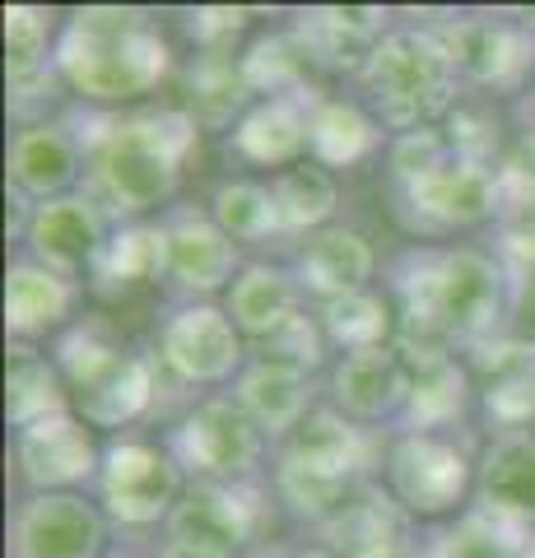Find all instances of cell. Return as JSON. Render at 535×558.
<instances>
[{
	"label": "cell",
	"mask_w": 535,
	"mask_h": 558,
	"mask_svg": "<svg viewBox=\"0 0 535 558\" xmlns=\"http://www.w3.org/2000/svg\"><path fill=\"white\" fill-rule=\"evenodd\" d=\"M57 70L65 89L98 108H122L154 94L172 70V47L145 10L89 5L61 24Z\"/></svg>",
	"instance_id": "obj_1"
},
{
	"label": "cell",
	"mask_w": 535,
	"mask_h": 558,
	"mask_svg": "<svg viewBox=\"0 0 535 558\" xmlns=\"http://www.w3.org/2000/svg\"><path fill=\"white\" fill-rule=\"evenodd\" d=\"M200 121L186 108H149L112 117L102 131L84 135L98 205H108L122 223L145 219L182 182L186 159L196 154Z\"/></svg>",
	"instance_id": "obj_2"
},
{
	"label": "cell",
	"mask_w": 535,
	"mask_h": 558,
	"mask_svg": "<svg viewBox=\"0 0 535 558\" xmlns=\"http://www.w3.org/2000/svg\"><path fill=\"white\" fill-rule=\"evenodd\" d=\"M364 94L373 117L391 135L424 131L447 121L461 102V70L434 24L424 28H387L373 61L364 70Z\"/></svg>",
	"instance_id": "obj_3"
},
{
	"label": "cell",
	"mask_w": 535,
	"mask_h": 558,
	"mask_svg": "<svg viewBox=\"0 0 535 558\" xmlns=\"http://www.w3.org/2000/svg\"><path fill=\"white\" fill-rule=\"evenodd\" d=\"M475 465L479 451L447 433H396L382 451L387 494L410 521L465 517L475 498Z\"/></svg>",
	"instance_id": "obj_4"
},
{
	"label": "cell",
	"mask_w": 535,
	"mask_h": 558,
	"mask_svg": "<svg viewBox=\"0 0 535 558\" xmlns=\"http://www.w3.org/2000/svg\"><path fill=\"white\" fill-rule=\"evenodd\" d=\"M186 470L172 457L168 442L149 438H112L102 447V475H98V508L108 521L131 531L168 526L178 502L186 494Z\"/></svg>",
	"instance_id": "obj_5"
},
{
	"label": "cell",
	"mask_w": 535,
	"mask_h": 558,
	"mask_svg": "<svg viewBox=\"0 0 535 558\" xmlns=\"http://www.w3.org/2000/svg\"><path fill=\"white\" fill-rule=\"evenodd\" d=\"M266 433L233 396H205L182 414L168 433L172 457L182 461L186 480L200 484H252L266 457Z\"/></svg>",
	"instance_id": "obj_6"
},
{
	"label": "cell",
	"mask_w": 535,
	"mask_h": 558,
	"mask_svg": "<svg viewBox=\"0 0 535 558\" xmlns=\"http://www.w3.org/2000/svg\"><path fill=\"white\" fill-rule=\"evenodd\" d=\"M159 363L182 387H223L247 368V336L233 326L229 307L182 303L159 326Z\"/></svg>",
	"instance_id": "obj_7"
},
{
	"label": "cell",
	"mask_w": 535,
	"mask_h": 558,
	"mask_svg": "<svg viewBox=\"0 0 535 558\" xmlns=\"http://www.w3.org/2000/svg\"><path fill=\"white\" fill-rule=\"evenodd\" d=\"M14 465L28 494H80L102 475V442L75 410H61L14 433Z\"/></svg>",
	"instance_id": "obj_8"
},
{
	"label": "cell",
	"mask_w": 535,
	"mask_h": 558,
	"mask_svg": "<svg viewBox=\"0 0 535 558\" xmlns=\"http://www.w3.org/2000/svg\"><path fill=\"white\" fill-rule=\"evenodd\" d=\"M108 512L89 494H28L10 517L14 558H102Z\"/></svg>",
	"instance_id": "obj_9"
},
{
	"label": "cell",
	"mask_w": 535,
	"mask_h": 558,
	"mask_svg": "<svg viewBox=\"0 0 535 558\" xmlns=\"http://www.w3.org/2000/svg\"><path fill=\"white\" fill-rule=\"evenodd\" d=\"M270 517V494L262 484H200L192 480L168 521L172 539H196L223 554H243L262 539V526Z\"/></svg>",
	"instance_id": "obj_10"
},
{
	"label": "cell",
	"mask_w": 535,
	"mask_h": 558,
	"mask_svg": "<svg viewBox=\"0 0 535 558\" xmlns=\"http://www.w3.org/2000/svg\"><path fill=\"white\" fill-rule=\"evenodd\" d=\"M461 84L479 89H522L535 75V33L512 20H457L438 24Z\"/></svg>",
	"instance_id": "obj_11"
},
{
	"label": "cell",
	"mask_w": 535,
	"mask_h": 558,
	"mask_svg": "<svg viewBox=\"0 0 535 558\" xmlns=\"http://www.w3.org/2000/svg\"><path fill=\"white\" fill-rule=\"evenodd\" d=\"M243 275V247L210 215H178L163 223V279L192 303H210V293L233 289Z\"/></svg>",
	"instance_id": "obj_12"
},
{
	"label": "cell",
	"mask_w": 535,
	"mask_h": 558,
	"mask_svg": "<svg viewBox=\"0 0 535 558\" xmlns=\"http://www.w3.org/2000/svg\"><path fill=\"white\" fill-rule=\"evenodd\" d=\"M89 172V145L65 121H28L10 140V191L24 201L47 205L61 196H75L80 178Z\"/></svg>",
	"instance_id": "obj_13"
},
{
	"label": "cell",
	"mask_w": 535,
	"mask_h": 558,
	"mask_svg": "<svg viewBox=\"0 0 535 558\" xmlns=\"http://www.w3.org/2000/svg\"><path fill=\"white\" fill-rule=\"evenodd\" d=\"M108 209H102L94 196H61L33 209L24 247L38 266L57 270L65 279H80L94 270V260L108 247Z\"/></svg>",
	"instance_id": "obj_14"
},
{
	"label": "cell",
	"mask_w": 535,
	"mask_h": 558,
	"mask_svg": "<svg viewBox=\"0 0 535 558\" xmlns=\"http://www.w3.org/2000/svg\"><path fill=\"white\" fill-rule=\"evenodd\" d=\"M405 205L414 219L434 223V229H475L503 215V172L494 163H475L452 154L438 172L405 191Z\"/></svg>",
	"instance_id": "obj_15"
},
{
	"label": "cell",
	"mask_w": 535,
	"mask_h": 558,
	"mask_svg": "<svg viewBox=\"0 0 535 558\" xmlns=\"http://www.w3.org/2000/svg\"><path fill=\"white\" fill-rule=\"evenodd\" d=\"M475 405L494 433L535 424V336H498L475 349Z\"/></svg>",
	"instance_id": "obj_16"
},
{
	"label": "cell",
	"mask_w": 535,
	"mask_h": 558,
	"mask_svg": "<svg viewBox=\"0 0 535 558\" xmlns=\"http://www.w3.org/2000/svg\"><path fill=\"white\" fill-rule=\"evenodd\" d=\"M410 396V359L396 344L340 354L331 368V405L354 424H401Z\"/></svg>",
	"instance_id": "obj_17"
},
{
	"label": "cell",
	"mask_w": 535,
	"mask_h": 558,
	"mask_svg": "<svg viewBox=\"0 0 535 558\" xmlns=\"http://www.w3.org/2000/svg\"><path fill=\"white\" fill-rule=\"evenodd\" d=\"M485 517L535 535V428L531 433H494L479 447L475 465V502Z\"/></svg>",
	"instance_id": "obj_18"
},
{
	"label": "cell",
	"mask_w": 535,
	"mask_h": 558,
	"mask_svg": "<svg viewBox=\"0 0 535 558\" xmlns=\"http://www.w3.org/2000/svg\"><path fill=\"white\" fill-rule=\"evenodd\" d=\"M293 275H299V289L307 299L336 303L344 293H364L373 289L377 275V247L373 242L350 229V223H331V229L313 233L293 256Z\"/></svg>",
	"instance_id": "obj_19"
},
{
	"label": "cell",
	"mask_w": 535,
	"mask_h": 558,
	"mask_svg": "<svg viewBox=\"0 0 535 558\" xmlns=\"http://www.w3.org/2000/svg\"><path fill=\"white\" fill-rule=\"evenodd\" d=\"M233 400L252 414V424L266 433L270 442H289L303 428V418L317 410L313 373L293 368L280 359H252L233 381Z\"/></svg>",
	"instance_id": "obj_20"
},
{
	"label": "cell",
	"mask_w": 535,
	"mask_h": 558,
	"mask_svg": "<svg viewBox=\"0 0 535 558\" xmlns=\"http://www.w3.org/2000/svg\"><path fill=\"white\" fill-rule=\"evenodd\" d=\"M75 303H80L75 279L38 266L33 256H20L5 270V330H10V340L38 344L47 336H57V330H71Z\"/></svg>",
	"instance_id": "obj_21"
},
{
	"label": "cell",
	"mask_w": 535,
	"mask_h": 558,
	"mask_svg": "<svg viewBox=\"0 0 535 558\" xmlns=\"http://www.w3.org/2000/svg\"><path fill=\"white\" fill-rule=\"evenodd\" d=\"M313 102L307 98H256L229 131V149L252 168H293L307 154Z\"/></svg>",
	"instance_id": "obj_22"
},
{
	"label": "cell",
	"mask_w": 535,
	"mask_h": 558,
	"mask_svg": "<svg viewBox=\"0 0 535 558\" xmlns=\"http://www.w3.org/2000/svg\"><path fill=\"white\" fill-rule=\"evenodd\" d=\"M475 400V373L457 354H434L410 363V396L396 433H447Z\"/></svg>",
	"instance_id": "obj_23"
},
{
	"label": "cell",
	"mask_w": 535,
	"mask_h": 558,
	"mask_svg": "<svg viewBox=\"0 0 535 558\" xmlns=\"http://www.w3.org/2000/svg\"><path fill=\"white\" fill-rule=\"evenodd\" d=\"M154 359L126 349L102 377H94L89 387L71 391V410L89 424L94 433H122L135 418H145L154 405Z\"/></svg>",
	"instance_id": "obj_24"
},
{
	"label": "cell",
	"mask_w": 535,
	"mask_h": 558,
	"mask_svg": "<svg viewBox=\"0 0 535 558\" xmlns=\"http://www.w3.org/2000/svg\"><path fill=\"white\" fill-rule=\"evenodd\" d=\"M382 20H387L382 10L321 5V10H303L293 28L303 33V43H307V51H313L317 65L350 70L354 80H364V70H368V61H373L377 43L387 38Z\"/></svg>",
	"instance_id": "obj_25"
},
{
	"label": "cell",
	"mask_w": 535,
	"mask_h": 558,
	"mask_svg": "<svg viewBox=\"0 0 535 558\" xmlns=\"http://www.w3.org/2000/svg\"><path fill=\"white\" fill-rule=\"evenodd\" d=\"M373 438L364 424H354L350 414H340L331 400L317 405L313 414L303 418V428L284 442V457H299L307 465L326 470V475H340V480H354L364 484V475L373 470Z\"/></svg>",
	"instance_id": "obj_26"
},
{
	"label": "cell",
	"mask_w": 535,
	"mask_h": 558,
	"mask_svg": "<svg viewBox=\"0 0 535 558\" xmlns=\"http://www.w3.org/2000/svg\"><path fill=\"white\" fill-rule=\"evenodd\" d=\"M299 299H303V289H299V275L284 270V266H270V260H247L243 275L233 279V289H229V317L233 326L243 330L247 340H270L275 330H284L293 317H299Z\"/></svg>",
	"instance_id": "obj_27"
},
{
	"label": "cell",
	"mask_w": 535,
	"mask_h": 558,
	"mask_svg": "<svg viewBox=\"0 0 535 558\" xmlns=\"http://www.w3.org/2000/svg\"><path fill=\"white\" fill-rule=\"evenodd\" d=\"M387 126L373 117V108L354 98H317L313 102V135H307V154L321 168H354L373 159L387 145Z\"/></svg>",
	"instance_id": "obj_28"
},
{
	"label": "cell",
	"mask_w": 535,
	"mask_h": 558,
	"mask_svg": "<svg viewBox=\"0 0 535 558\" xmlns=\"http://www.w3.org/2000/svg\"><path fill=\"white\" fill-rule=\"evenodd\" d=\"M71 410V387L57 368V359L42 354L38 344L10 340L5 349V418L20 433L28 424H38L47 414Z\"/></svg>",
	"instance_id": "obj_29"
},
{
	"label": "cell",
	"mask_w": 535,
	"mask_h": 558,
	"mask_svg": "<svg viewBox=\"0 0 535 558\" xmlns=\"http://www.w3.org/2000/svg\"><path fill=\"white\" fill-rule=\"evenodd\" d=\"M270 196H275V209H280L284 238H293V233L313 238L321 229H331V219L340 209V182H336V172L321 163H293L270 178Z\"/></svg>",
	"instance_id": "obj_30"
},
{
	"label": "cell",
	"mask_w": 535,
	"mask_h": 558,
	"mask_svg": "<svg viewBox=\"0 0 535 558\" xmlns=\"http://www.w3.org/2000/svg\"><path fill=\"white\" fill-rule=\"evenodd\" d=\"M313 65L317 61H313V51H307L299 28L262 33V38L243 51V75H247L256 98H303Z\"/></svg>",
	"instance_id": "obj_31"
},
{
	"label": "cell",
	"mask_w": 535,
	"mask_h": 558,
	"mask_svg": "<svg viewBox=\"0 0 535 558\" xmlns=\"http://www.w3.org/2000/svg\"><path fill=\"white\" fill-rule=\"evenodd\" d=\"M186 112H192L200 121V131L210 126H238L243 121V112L256 102L252 84L243 75V57H196L192 61V75H186Z\"/></svg>",
	"instance_id": "obj_32"
},
{
	"label": "cell",
	"mask_w": 535,
	"mask_h": 558,
	"mask_svg": "<svg viewBox=\"0 0 535 558\" xmlns=\"http://www.w3.org/2000/svg\"><path fill=\"white\" fill-rule=\"evenodd\" d=\"M317 322L326 330V340L344 354H358V349H382V344H396L391 336L401 330V317L387 293L377 289H364V293H344L336 303H321L317 307Z\"/></svg>",
	"instance_id": "obj_33"
},
{
	"label": "cell",
	"mask_w": 535,
	"mask_h": 558,
	"mask_svg": "<svg viewBox=\"0 0 535 558\" xmlns=\"http://www.w3.org/2000/svg\"><path fill=\"white\" fill-rule=\"evenodd\" d=\"M94 284L98 289H131V284H149L163 279V223H122L102 256L94 260Z\"/></svg>",
	"instance_id": "obj_34"
},
{
	"label": "cell",
	"mask_w": 535,
	"mask_h": 558,
	"mask_svg": "<svg viewBox=\"0 0 535 558\" xmlns=\"http://www.w3.org/2000/svg\"><path fill=\"white\" fill-rule=\"evenodd\" d=\"M210 219L238 242V247H243V242L284 238L280 209H275V196H270V182H252V178L219 182L215 196H210Z\"/></svg>",
	"instance_id": "obj_35"
},
{
	"label": "cell",
	"mask_w": 535,
	"mask_h": 558,
	"mask_svg": "<svg viewBox=\"0 0 535 558\" xmlns=\"http://www.w3.org/2000/svg\"><path fill=\"white\" fill-rule=\"evenodd\" d=\"M57 14L42 5H5V70L14 75H33L57 61Z\"/></svg>",
	"instance_id": "obj_36"
},
{
	"label": "cell",
	"mask_w": 535,
	"mask_h": 558,
	"mask_svg": "<svg viewBox=\"0 0 535 558\" xmlns=\"http://www.w3.org/2000/svg\"><path fill=\"white\" fill-rule=\"evenodd\" d=\"M452 140L438 126H424V131H405V135H391L387 140V168H391V182L410 191L414 182H424L428 172H438L447 159H452Z\"/></svg>",
	"instance_id": "obj_37"
},
{
	"label": "cell",
	"mask_w": 535,
	"mask_h": 558,
	"mask_svg": "<svg viewBox=\"0 0 535 558\" xmlns=\"http://www.w3.org/2000/svg\"><path fill=\"white\" fill-rule=\"evenodd\" d=\"M252 24V10H238V5H200L186 14V33L200 57H233V43L247 33Z\"/></svg>",
	"instance_id": "obj_38"
},
{
	"label": "cell",
	"mask_w": 535,
	"mask_h": 558,
	"mask_svg": "<svg viewBox=\"0 0 535 558\" xmlns=\"http://www.w3.org/2000/svg\"><path fill=\"white\" fill-rule=\"evenodd\" d=\"M326 330L317 317H307V312H299L284 330H275V336L266 340V359H280V363H293V368L303 373H317L326 363Z\"/></svg>",
	"instance_id": "obj_39"
},
{
	"label": "cell",
	"mask_w": 535,
	"mask_h": 558,
	"mask_svg": "<svg viewBox=\"0 0 535 558\" xmlns=\"http://www.w3.org/2000/svg\"><path fill=\"white\" fill-rule=\"evenodd\" d=\"M159 558H238V554H223V549H210V545H196V539H163Z\"/></svg>",
	"instance_id": "obj_40"
},
{
	"label": "cell",
	"mask_w": 535,
	"mask_h": 558,
	"mask_svg": "<svg viewBox=\"0 0 535 558\" xmlns=\"http://www.w3.org/2000/svg\"><path fill=\"white\" fill-rule=\"evenodd\" d=\"M289 558H340L331 545H307V549H299V554H289Z\"/></svg>",
	"instance_id": "obj_41"
},
{
	"label": "cell",
	"mask_w": 535,
	"mask_h": 558,
	"mask_svg": "<svg viewBox=\"0 0 535 558\" xmlns=\"http://www.w3.org/2000/svg\"><path fill=\"white\" fill-rule=\"evenodd\" d=\"M112 558H135V554H112Z\"/></svg>",
	"instance_id": "obj_42"
}]
</instances>
